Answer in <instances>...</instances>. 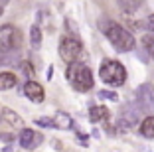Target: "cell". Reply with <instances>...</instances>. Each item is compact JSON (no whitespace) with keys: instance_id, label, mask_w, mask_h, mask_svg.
<instances>
[{"instance_id":"6da1fadb","label":"cell","mask_w":154,"mask_h":152,"mask_svg":"<svg viewBox=\"0 0 154 152\" xmlns=\"http://www.w3.org/2000/svg\"><path fill=\"white\" fill-rule=\"evenodd\" d=\"M65 79L69 81V85L73 87L79 93H85V91L93 89V73L91 69L81 61H71L67 65V71H65Z\"/></svg>"},{"instance_id":"7a4b0ae2","label":"cell","mask_w":154,"mask_h":152,"mask_svg":"<svg viewBox=\"0 0 154 152\" xmlns=\"http://www.w3.org/2000/svg\"><path fill=\"white\" fill-rule=\"evenodd\" d=\"M103 32L117 51H131V49H134V38H132L131 32L125 30L122 26H119L115 22H105Z\"/></svg>"},{"instance_id":"3957f363","label":"cell","mask_w":154,"mask_h":152,"mask_svg":"<svg viewBox=\"0 0 154 152\" xmlns=\"http://www.w3.org/2000/svg\"><path fill=\"white\" fill-rule=\"evenodd\" d=\"M22 45V32L12 24L0 26V55H12L20 51Z\"/></svg>"},{"instance_id":"277c9868","label":"cell","mask_w":154,"mask_h":152,"mask_svg":"<svg viewBox=\"0 0 154 152\" xmlns=\"http://www.w3.org/2000/svg\"><path fill=\"white\" fill-rule=\"evenodd\" d=\"M99 77L111 87H121L127 81V69L122 67V63L115 61V59H107L99 69Z\"/></svg>"},{"instance_id":"5b68a950","label":"cell","mask_w":154,"mask_h":152,"mask_svg":"<svg viewBox=\"0 0 154 152\" xmlns=\"http://www.w3.org/2000/svg\"><path fill=\"white\" fill-rule=\"evenodd\" d=\"M83 54V44L75 36H63L59 42V55L67 63L77 61V57Z\"/></svg>"},{"instance_id":"8992f818","label":"cell","mask_w":154,"mask_h":152,"mask_svg":"<svg viewBox=\"0 0 154 152\" xmlns=\"http://www.w3.org/2000/svg\"><path fill=\"white\" fill-rule=\"evenodd\" d=\"M18 142L22 148L26 150H36L42 142H44V134L36 132L34 129H22L20 130V136H18Z\"/></svg>"},{"instance_id":"52a82bcc","label":"cell","mask_w":154,"mask_h":152,"mask_svg":"<svg viewBox=\"0 0 154 152\" xmlns=\"http://www.w3.org/2000/svg\"><path fill=\"white\" fill-rule=\"evenodd\" d=\"M136 97H138V103L142 105L144 111H154V87L152 85H148V83L140 85Z\"/></svg>"},{"instance_id":"ba28073f","label":"cell","mask_w":154,"mask_h":152,"mask_svg":"<svg viewBox=\"0 0 154 152\" xmlns=\"http://www.w3.org/2000/svg\"><path fill=\"white\" fill-rule=\"evenodd\" d=\"M24 95H26L32 103H42L44 97H45L44 87H42L38 81H26V85H24Z\"/></svg>"},{"instance_id":"9c48e42d","label":"cell","mask_w":154,"mask_h":152,"mask_svg":"<svg viewBox=\"0 0 154 152\" xmlns=\"http://www.w3.org/2000/svg\"><path fill=\"white\" fill-rule=\"evenodd\" d=\"M89 119H91V123L107 121V119H109V111H107V107H103V105H95V107L89 109Z\"/></svg>"},{"instance_id":"30bf717a","label":"cell","mask_w":154,"mask_h":152,"mask_svg":"<svg viewBox=\"0 0 154 152\" xmlns=\"http://www.w3.org/2000/svg\"><path fill=\"white\" fill-rule=\"evenodd\" d=\"M16 83H18V77L14 75V73H10V71L0 73V91L12 89V87H16Z\"/></svg>"},{"instance_id":"8fae6325","label":"cell","mask_w":154,"mask_h":152,"mask_svg":"<svg viewBox=\"0 0 154 152\" xmlns=\"http://www.w3.org/2000/svg\"><path fill=\"white\" fill-rule=\"evenodd\" d=\"M136 121H138V111H134V109L127 107L125 111L121 113V123H122L125 126H132V125H136Z\"/></svg>"},{"instance_id":"7c38bea8","label":"cell","mask_w":154,"mask_h":152,"mask_svg":"<svg viewBox=\"0 0 154 152\" xmlns=\"http://www.w3.org/2000/svg\"><path fill=\"white\" fill-rule=\"evenodd\" d=\"M42 30H40V26L38 24H34L32 28H30V44H32V48L34 49H40L42 48Z\"/></svg>"},{"instance_id":"4fadbf2b","label":"cell","mask_w":154,"mask_h":152,"mask_svg":"<svg viewBox=\"0 0 154 152\" xmlns=\"http://www.w3.org/2000/svg\"><path fill=\"white\" fill-rule=\"evenodd\" d=\"M140 134L146 138H154V116H146L140 123Z\"/></svg>"},{"instance_id":"5bb4252c","label":"cell","mask_w":154,"mask_h":152,"mask_svg":"<svg viewBox=\"0 0 154 152\" xmlns=\"http://www.w3.org/2000/svg\"><path fill=\"white\" fill-rule=\"evenodd\" d=\"M119 6H121V10H125L127 14H132L136 12V10L142 6V0H117Z\"/></svg>"},{"instance_id":"9a60e30c","label":"cell","mask_w":154,"mask_h":152,"mask_svg":"<svg viewBox=\"0 0 154 152\" xmlns=\"http://www.w3.org/2000/svg\"><path fill=\"white\" fill-rule=\"evenodd\" d=\"M2 116H4L12 126H20L22 125V116H20L18 113H14L12 109H4V111H2Z\"/></svg>"},{"instance_id":"2e32d148","label":"cell","mask_w":154,"mask_h":152,"mask_svg":"<svg viewBox=\"0 0 154 152\" xmlns=\"http://www.w3.org/2000/svg\"><path fill=\"white\" fill-rule=\"evenodd\" d=\"M71 116L65 115V113H59L57 116H55V126L57 129H71Z\"/></svg>"},{"instance_id":"e0dca14e","label":"cell","mask_w":154,"mask_h":152,"mask_svg":"<svg viewBox=\"0 0 154 152\" xmlns=\"http://www.w3.org/2000/svg\"><path fill=\"white\" fill-rule=\"evenodd\" d=\"M142 45H144V49L148 51L150 57H154V38L152 36H144L142 38Z\"/></svg>"},{"instance_id":"ac0fdd59","label":"cell","mask_w":154,"mask_h":152,"mask_svg":"<svg viewBox=\"0 0 154 152\" xmlns=\"http://www.w3.org/2000/svg\"><path fill=\"white\" fill-rule=\"evenodd\" d=\"M36 125L45 126V129H51V126H55V119H50V116H40V119H36Z\"/></svg>"},{"instance_id":"d6986e66","label":"cell","mask_w":154,"mask_h":152,"mask_svg":"<svg viewBox=\"0 0 154 152\" xmlns=\"http://www.w3.org/2000/svg\"><path fill=\"white\" fill-rule=\"evenodd\" d=\"M20 69H22V71H24V75H26V77H32V75H34V67L30 65V63H28V61L20 63Z\"/></svg>"},{"instance_id":"ffe728a7","label":"cell","mask_w":154,"mask_h":152,"mask_svg":"<svg viewBox=\"0 0 154 152\" xmlns=\"http://www.w3.org/2000/svg\"><path fill=\"white\" fill-rule=\"evenodd\" d=\"M99 97L101 99H109V101H117V93H113V91H101L99 93Z\"/></svg>"},{"instance_id":"44dd1931","label":"cell","mask_w":154,"mask_h":152,"mask_svg":"<svg viewBox=\"0 0 154 152\" xmlns=\"http://www.w3.org/2000/svg\"><path fill=\"white\" fill-rule=\"evenodd\" d=\"M146 28H148L150 32H154V14H152V16H148V18H146Z\"/></svg>"},{"instance_id":"7402d4cb","label":"cell","mask_w":154,"mask_h":152,"mask_svg":"<svg viewBox=\"0 0 154 152\" xmlns=\"http://www.w3.org/2000/svg\"><path fill=\"white\" fill-rule=\"evenodd\" d=\"M8 2H10V0H0V16L4 14V8L8 6Z\"/></svg>"},{"instance_id":"603a6c76","label":"cell","mask_w":154,"mask_h":152,"mask_svg":"<svg viewBox=\"0 0 154 152\" xmlns=\"http://www.w3.org/2000/svg\"><path fill=\"white\" fill-rule=\"evenodd\" d=\"M12 140V134H0V142H10Z\"/></svg>"},{"instance_id":"cb8c5ba5","label":"cell","mask_w":154,"mask_h":152,"mask_svg":"<svg viewBox=\"0 0 154 152\" xmlns=\"http://www.w3.org/2000/svg\"><path fill=\"white\" fill-rule=\"evenodd\" d=\"M4 152H12V148H10V146H6V148H4Z\"/></svg>"},{"instance_id":"d4e9b609","label":"cell","mask_w":154,"mask_h":152,"mask_svg":"<svg viewBox=\"0 0 154 152\" xmlns=\"http://www.w3.org/2000/svg\"><path fill=\"white\" fill-rule=\"evenodd\" d=\"M2 119H4V116H2V115H0V121H2Z\"/></svg>"},{"instance_id":"484cf974","label":"cell","mask_w":154,"mask_h":152,"mask_svg":"<svg viewBox=\"0 0 154 152\" xmlns=\"http://www.w3.org/2000/svg\"><path fill=\"white\" fill-rule=\"evenodd\" d=\"M2 61H4V59H0V63H2Z\"/></svg>"}]
</instances>
